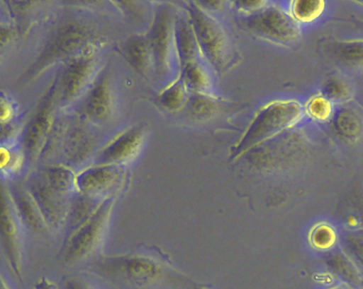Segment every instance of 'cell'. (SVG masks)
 Here are the masks:
<instances>
[{
	"mask_svg": "<svg viewBox=\"0 0 363 289\" xmlns=\"http://www.w3.org/2000/svg\"><path fill=\"white\" fill-rule=\"evenodd\" d=\"M186 14L203 60L216 71L225 69L232 61L233 49L227 33L216 16L192 3Z\"/></svg>",
	"mask_w": 363,
	"mask_h": 289,
	"instance_id": "cell-2",
	"label": "cell"
},
{
	"mask_svg": "<svg viewBox=\"0 0 363 289\" xmlns=\"http://www.w3.org/2000/svg\"><path fill=\"white\" fill-rule=\"evenodd\" d=\"M349 224L351 225V226H356L357 225V221L355 218H350L349 219Z\"/></svg>",
	"mask_w": 363,
	"mask_h": 289,
	"instance_id": "cell-23",
	"label": "cell"
},
{
	"mask_svg": "<svg viewBox=\"0 0 363 289\" xmlns=\"http://www.w3.org/2000/svg\"><path fill=\"white\" fill-rule=\"evenodd\" d=\"M121 52L138 73L147 75L152 68L150 46L145 35H135L126 40L121 47Z\"/></svg>",
	"mask_w": 363,
	"mask_h": 289,
	"instance_id": "cell-8",
	"label": "cell"
},
{
	"mask_svg": "<svg viewBox=\"0 0 363 289\" xmlns=\"http://www.w3.org/2000/svg\"><path fill=\"white\" fill-rule=\"evenodd\" d=\"M68 2L77 8L92 12H118L111 0H68Z\"/></svg>",
	"mask_w": 363,
	"mask_h": 289,
	"instance_id": "cell-19",
	"label": "cell"
},
{
	"mask_svg": "<svg viewBox=\"0 0 363 289\" xmlns=\"http://www.w3.org/2000/svg\"><path fill=\"white\" fill-rule=\"evenodd\" d=\"M128 270L137 276H150L155 273L154 266L145 261L134 260L129 263Z\"/></svg>",
	"mask_w": 363,
	"mask_h": 289,
	"instance_id": "cell-21",
	"label": "cell"
},
{
	"mask_svg": "<svg viewBox=\"0 0 363 289\" xmlns=\"http://www.w3.org/2000/svg\"><path fill=\"white\" fill-rule=\"evenodd\" d=\"M184 108L193 117L203 119L216 115L220 103L211 93L192 92L188 95Z\"/></svg>",
	"mask_w": 363,
	"mask_h": 289,
	"instance_id": "cell-11",
	"label": "cell"
},
{
	"mask_svg": "<svg viewBox=\"0 0 363 289\" xmlns=\"http://www.w3.org/2000/svg\"><path fill=\"white\" fill-rule=\"evenodd\" d=\"M84 115L94 123L110 120L114 112V96L111 80L99 74L90 84L82 105Z\"/></svg>",
	"mask_w": 363,
	"mask_h": 289,
	"instance_id": "cell-4",
	"label": "cell"
},
{
	"mask_svg": "<svg viewBox=\"0 0 363 289\" xmlns=\"http://www.w3.org/2000/svg\"><path fill=\"white\" fill-rule=\"evenodd\" d=\"M330 0H279V4L301 24L313 23L324 16Z\"/></svg>",
	"mask_w": 363,
	"mask_h": 289,
	"instance_id": "cell-7",
	"label": "cell"
},
{
	"mask_svg": "<svg viewBox=\"0 0 363 289\" xmlns=\"http://www.w3.org/2000/svg\"><path fill=\"white\" fill-rule=\"evenodd\" d=\"M337 126L345 131H356L361 124V113L357 108L347 103L334 112Z\"/></svg>",
	"mask_w": 363,
	"mask_h": 289,
	"instance_id": "cell-17",
	"label": "cell"
},
{
	"mask_svg": "<svg viewBox=\"0 0 363 289\" xmlns=\"http://www.w3.org/2000/svg\"><path fill=\"white\" fill-rule=\"evenodd\" d=\"M188 90L178 76L169 83L159 95V102L162 107L169 112H178L184 108Z\"/></svg>",
	"mask_w": 363,
	"mask_h": 289,
	"instance_id": "cell-12",
	"label": "cell"
},
{
	"mask_svg": "<svg viewBox=\"0 0 363 289\" xmlns=\"http://www.w3.org/2000/svg\"><path fill=\"white\" fill-rule=\"evenodd\" d=\"M334 55L341 61L351 66L362 64V42L361 40L340 42L333 47Z\"/></svg>",
	"mask_w": 363,
	"mask_h": 289,
	"instance_id": "cell-14",
	"label": "cell"
},
{
	"mask_svg": "<svg viewBox=\"0 0 363 289\" xmlns=\"http://www.w3.org/2000/svg\"><path fill=\"white\" fill-rule=\"evenodd\" d=\"M152 6L167 5L178 10L186 11L191 6V0H148Z\"/></svg>",
	"mask_w": 363,
	"mask_h": 289,
	"instance_id": "cell-22",
	"label": "cell"
},
{
	"mask_svg": "<svg viewBox=\"0 0 363 289\" xmlns=\"http://www.w3.org/2000/svg\"><path fill=\"white\" fill-rule=\"evenodd\" d=\"M323 91L322 93L333 103H347L352 96L350 87L338 78H332L327 81Z\"/></svg>",
	"mask_w": 363,
	"mask_h": 289,
	"instance_id": "cell-16",
	"label": "cell"
},
{
	"mask_svg": "<svg viewBox=\"0 0 363 289\" xmlns=\"http://www.w3.org/2000/svg\"><path fill=\"white\" fill-rule=\"evenodd\" d=\"M178 10L167 5L153 6L151 23L146 34L152 57V68L162 81L172 77L176 59L174 23Z\"/></svg>",
	"mask_w": 363,
	"mask_h": 289,
	"instance_id": "cell-1",
	"label": "cell"
},
{
	"mask_svg": "<svg viewBox=\"0 0 363 289\" xmlns=\"http://www.w3.org/2000/svg\"><path fill=\"white\" fill-rule=\"evenodd\" d=\"M143 130L139 127L129 129L117 137L104 152L108 160H122L133 155L139 149Z\"/></svg>",
	"mask_w": 363,
	"mask_h": 289,
	"instance_id": "cell-10",
	"label": "cell"
},
{
	"mask_svg": "<svg viewBox=\"0 0 363 289\" xmlns=\"http://www.w3.org/2000/svg\"><path fill=\"white\" fill-rule=\"evenodd\" d=\"M208 66L204 60H199L179 69V77L189 92L211 93L213 80Z\"/></svg>",
	"mask_w": 363,
	"mask_h": 289,
	"instance_id": "cell-9",
	"label": "cell"
},
{
	"mask_svg": "<svg viewBox=\"0 0 363 289\" xmlns=\"http://www.w3.org/2000/svg\"><path fill=\"white\" fill-rule=\"evenodd\" d=\"M184 13H178L174 23V49L179 70L188 64L203 60L186 11Z\"/></svg>",
	"mask_w": 363,
	"mask_h": 289,
	"instance_id": "cell-5",
	"label": "cell"
},
{
	"mask_svg": "<svg viewBox=\"0 0 363 289\" xmlns=\"http://www.w3.org/2000/svg\"><path fill=\"white\" fill-rule=\"evenodd\" d=\"M116 178L114 171L109 169L94 170L84 178L83 185L87 189L95 190L110 184Z\"/></svg>",
	"mask_w": 363,
	"mask_h": 289,
	"instance_id": "cell-18",
	"label": "cell"
},
{
	"mask_svg": "<svg viewBox=\"0 0 363 289\" xmlns=\"http://www.w3.org/2000/svg\"><path fill=\"white\" fill-rule=\"evenodd\" d=\"M119 14L134 23H143L150 13L153 6L148 0H111Z\"/></svg>",
	"mask_w": 363,
	"mask_h": 289,
	"instance_id": "cell-13",
	"label": "cell"
},
{
	"mask_svg": "<svg viewBox=\"0 0 363 289\" xmlns=\"http://www.w3.org/2000/svg\"><path fill=\"white\" fill-rule=\"evenodd\" d=\"M305 114L318 121L325 122L333 117V103L323 93L314 95L304 106Z\"/></svg>",
	"mask_w": 363,
	"mask_h": 289,
	"instance_id": "cell-15",
	"label": "cell"
},
{
	"mask_svg": "<svg viewBox=\"0 0 363 289\" xmlns=\"http://www.w3.org/2000/svg\"><path fill=\"white\" fill-rule=\"evenodd\" d=\"M95 46L83 52L69 69L66 81V90L69 98H76L94 79L97 66Z\"/></svg>",
	"mask_w": 363,
	"mask_h": 289,
	"instance_id": "cell-6",
	"label": "cell"
},
{
	"mask_svg": "<svg viewBox=\"0 0 363 289\" xmlns=\"http://www.w3.org/2000/svg\"><path fill=\"white\" fill-rule=\"evenodd\" d=\"M242 18L249 33L277 45H291L300 35V25L277 4Z\"/></svg>",
	"mask_w": 363,
	"mask_h": 289,
	"instance_id": "cell-3",
	"label": "cell"
},
{
	"mask_svg": "<svg viewBox=\"0 0 363 289\" xmlns=\"http://www.w3.org/2000/svg\"><path fill=\"white\" fill-rule=\"evenodd\" d=\"M191 1L199 9L216 16L231 8L232 0H191Z\"/></svg>",
	"mask_w": 363,
	"mask_h": 289,
	"instance_id": "cell-20",
	"label": "cell"
}]
</instances>
